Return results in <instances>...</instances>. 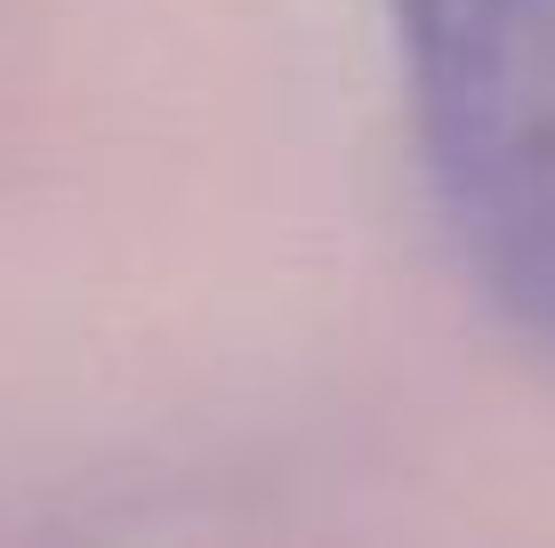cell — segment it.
I'll return each instance as SVG.
<instances>
[{
    "mask_svg": "<svg viewBox=\"0 0 555 548\" xmlns=\"http://www.w3.org/2000/svg\"><path fill=\"white\" fill-rule=\"evenodd\" d=\"M387 16L459 258L555 355V0H387Z\"/></svg>",
    "mask_w": 555,
    "mask_h": 548,
    "instance_id": "6da1fadb",
    "label": "cell"
}]
</instances>
